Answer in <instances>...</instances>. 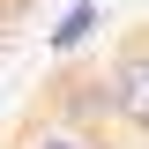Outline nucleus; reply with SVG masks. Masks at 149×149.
<instances>
[{
  "label": "nucleus",
  "instance_id": "nucleus-1",
  "mask_svg": "<svg viewBox=\"0 0 149 149\" xmlns=\"http://www.w3.org/2000/svg\"><path fill=\"white\" fill-rule=\"evenodd\" d=\"M97 74H104V104H112V127H127V134H149V37L119 45V52H112Z\"/></svg>",
  "mask_w": 149,
  "mask_h": 149
},
{
  "label": "nucleus",
  "instance_id": "nucleus-3",
  "mask_svg": "<svg viewBox=\"0 0 149 149\" xmlns=\"http://www.w3.org/2000/svg\"><path fill=\"white\" fill-rule=\"evenodd\" d=\"M97 30H104V8H97V0H74V8H60V22L45 30V45H52V60H67V52H82Z\"/></svg>",
  "mask_w": 149,
  "mask_h": 149
},
{
  "label": "nucleus",
  "instance_id": "nucleus-4",
  "mask_svg": "<svg viewBox=\"0 0 149 149\" xmlns=\"http://www.w3.org/2000/svg\"><path fill=\"white\" fill-rule=\"evenodd\" d=\"M15 149H104V142H97V134H82V127H67V119H52V112H45V119H30V127L15 134Z\"/></svg>",
  "mask_w": 149,
  "mask_h": 149
},
{
  "label": "nucleus",
  "instance_id": "nucleus-2",
  "mask_svg": "<svg viewBox=\"0 0 149 149\" xmlns=\"http://www.w3.org/2000/svg\"><path fill=\"white\" fill-rule=\"evenodd\" d=\"M52 119H67V127H82V134L112 127V104H104V74H60V90H52Z\"/></svg>",
  "mask_w": 149,
  "mask_h": 149
},
{
  "label": "nucleus",
  "instance_id": "nucleus-5",
  "mask_svg": "<svg viewBox=\"0 0 149 149\" xmlns=\"http://www.w3.org/2000/svg\"><path fill=\"white\" fill-rule=\"evenodd\" d=\"M8 22H15V0H0V37H8Z\"/></svg>",
  "mask_w": 149,
  "mask_h": 149
}]
</instances>
